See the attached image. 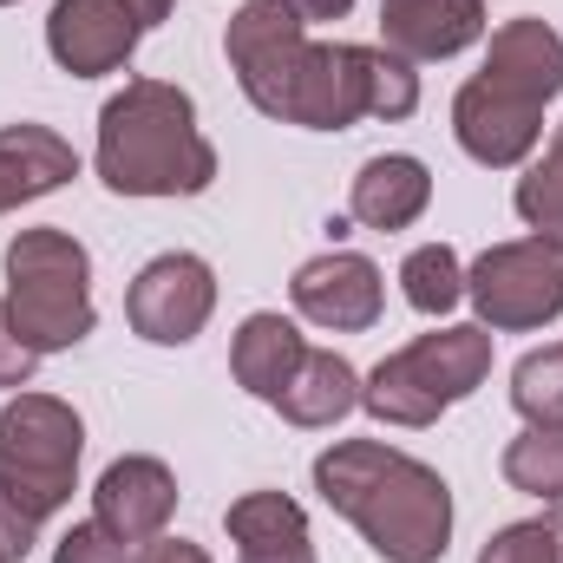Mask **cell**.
Here are the masks:
<instances>
[{
  "label": "cell",
  "instance_id": "obj_18",
  "mask_svg": "<svg viewBox=\"0 0 563 563\" xmlns=\"http://www.w3.org/2000/svg\"><path fill=\"white\" fill-rule=\"evenodd\" d=\"M426 203H432V170L420 157H407V151H380V157H367L354 170L347 210L367 230H413L426 217Z\"/></svg>",
  "mask_w": 563,
  "mask_h": 563
},
{
  "label": "cell",
  "instance_id": "obj_12",
  "mask_svg": "<svg viewBox=\"0 0 563 563\" xmlns=\"http://www.w3.org/2000/svg\"><path fill=\"white\" fill-rule=\"evenodd\" d=\"M452 139L459 151L472 157V164H485V170H518L538 139H544V112L538 106H518V99H505V92H492L478 73L459 86V99H452Z\"/></svg>",
  "mask_w": 563,
  "mask_h": 563
},
{
  "label": "cell",
  "instance_id": "obj_24",
  "mask_svg": "<svg viewBox=\"0 0 563 563\" xmlns=\"http://www.w3.org/2000/svg\"><path fill=\"white\" fill-rule=\"evenodd\" d=\"M511 407H518L531 426H558L563 420V341L525 354V361L511 367Z\"/></svg>",
  "mask_w": 563,
  "mask_h": 563
},
{
  "label": "cell",
  "instance_id": "obj_26",
  "mask_svg": "<svg viewBox=\"0 0 563 563\" xmlns=\"http://www.w3.org/2000/svg\"><path fill=\"white\" fill-rule=\"evenodd\" d=\"M53 563H132V544L112 538L99 518H86V525H73V531L53 544Z\"/></svg>",
  "mask_w": 563,
  "mask_h": 563
},
{
  "label": "cell",
  "instance_id": "obj_17",
  "mask_svg": "<svg viewBox=\"0 0 563 563\" xmlns=\"http://www.w3.org/2000/svg\"><path fill=\"white\" fill-rule=\"evenodd\" d=\"M223 531L236 544V563H314L308 511L288 492H243L223 511Z\"/></svg>",
  "mask_w": 563,
  "mask_h": 563
},
{
  "label": "cell",
  "instance_id": "obj_25",
  "mask_svg": "<svg viewBox=\"0 0 563 563\" xmlns=\"http://www.w3.org/2000/svg\"><path fill=\"white\" fill-rule=\"evenodd\" d=\"M478 563H563V505H551L544 518L505 525L498 538H485Z\"/></svg>",
  "mask_w": 563,
  "mask_h": 563
},
{
  "label": "cell",
  "instance_id": "obj_1",
  "mask_svg": "<svg viewBox=\"0 0 563 563\" xmlns=\"http://www.w3.org/2000/svg\"><path fill=\"white\" fill-rule=\"evenodd\" d=\"M314 492L387 563H439L452 551V485L387 439H334L314 459Z\"/></svg>",
  "mask_w": 563,
  "mask_h": 563
},
{
  "label": "cell",
  "instance_id": "obj_31",
  "mask_svg": "<svg viewBox=\"0 0 563 563\" xmlns=\"http://www.w3.org/2000/svg\"><path fill=\"white\" fill-rule=\"evenodd\" d=\"M125 7H132V20H139L144 33H151L157 20H170V0H125Z\"/></svg>",
  "mask_w": 563,
  "mask_h": 563
},
{
  "label": "cell",
  "instance_id": "obj_21",
  "mask_svg": "<svg viewBox=\"0 0 563 563\" xmlns=\"http://www.w3.org/2000/svg\"><path fill=\"white\" fill-rule=\"evenodd\" d=\"M505 485L525 498L563 505V420L558 426H525L505 445Z\"/></svg>",
  "mask_w": 563,
  "mask_h": 563
},
{
  "label": "cell",
  "instance_id": "obj_23",
  "mask_svg": "<svg viewBox=\"0 0 563 563\" xmlns=\"http://www.w3.org/2000/svg\"><path fill=\"white\" fill-rule=\"evenodd\" d=\"M511 203H518V217L531 223V236H544V243H558L563 250V125L551 132L544 157L518 177Z\"/></svg>",
  "mask_w": 563,
  "mask_h": 563
},
{
  "label": "cell",
  "instance_id": "obj_30",
  "mask_svg": "<svg viewBox=\"0 0 563 563\" xmlns=\"http://www.w3.org/2000/svg\"><path fill=\"white\" fill-rule=\"evenodd\" d=\"M301 20H347L354 13V0H288Z\"/></svg>",
  "mask_w": 563,
  "mask_h": 563
},
{
  "label": "cell",
  "instance_id": "obj_22",
  "mask_svg": "<svg viewBox=\"0 0 563 563\" xmlns=\"http://www.w3.org/2000/svg\"><path fill=\"white\" fill-rule=\"evenodd\" d=\"M400 288H407V308H420V314H452L459 301H465V263H459V250L452 243H420L407 263H400Z\"/></svg>",
  "mask_w": 563,
  "mask_h": 563
},
{
  "label": "cell",
  "instance_id": "obj_15",
  "mask_svg": "<svg viewBox=\"0 0 563 563\" xmlns=\"http://www.w3.org/2000/svg\"><path fill=\"white\" fill-rule=\"evenodd\" d=\"M485 0H380V46L407 66L452 59L485 40Z\"/></svg>",
  "mask_w": 563,
  "mask_h": 563
},
{
  "label": "cell",
  "instance_id": "obj_28",
  "mask_svg": "<svg viewBox=\"0 0 563 563\" xmlns=\"http://www.w3.org/2000/svg\"><path fill=\"white\" fill-rule=\"evenodd\" d=\"M33 544H40V518H33V511H26V505L0 485V558H7V563H26V551H33Z\"/></svg>",
  "mask_w": 563,
  "mask_h": 563
},
{
  "label": "cell",
  "instance_id": "obj_8",
  "mask_svg": "<svg viewBox=\"0 0 563 563\" xmlns=\"http://www.w3.org/2000/svg\"><path fill=\"white\" fill-rule=\"evenodd\" d=\"M301 53H308V20L288 0H243L236 20L223 26V59L263 119H282Z\"/></svg>",
  "mask_w": 563,
  "mask_h": 563
},
{
  "label": "cell",
  "instance_id": "obj_6",
  "mask_svg": "<svg viewBox=\"0 0 563 563\" xmlns=\"http://www.w3.org/2000/svg\"><path fill=\"white\" fill-rule=\"evenodd\" d=\"M86 426L59 394H13L0 407V485L46 525L79 492Z\"/></svg>",
  "mask_w": 563,
  "mask_h": 563
},
{
  "label": "cell",
  "instance_id": "obj_7",
  "mask_svg": "<svg viewBox=\"0 0 563 563\" xmlns=\"http://www.w3.org/2000/svg\"><path fill=\"white\" fill-rule=\"evenodd\" d=\"M465 301L478 308V328L492 334H531L563 314V250L544 236L492 243L465 269Z\"/></svg>",
  "mask_w": 563,
  "mask_h": 563
},
{
  "label": "cell",
  "instance_id": "obj_11",
  "mask_svg": "<svg viewBox=\"0 0 563 563\" xmlns=\"http://www.w3.org/2000/svg\"><path fill=\"white\" fill-rule=\"evenodd\" d=\"M139 40L144 26L132 20L125 0H53V13H46V53L73 79H106V73L132 66Z\"/></svg>",
  "mask_w": 563,
  "mask_h": 563
},
{
  "label": "cell",
  "instance_id": "obj_20",
  "mask_svg": "<svg viewBox=\"0 0 563 563\" xmlns=\"http://www.w3.org/2000/svg\"><path fill=\"white\" fill-rule=\"evenodd\" d=\"M301 354H308L301 328H295L288 314H269V308H263V314H250V321L236 328V341H230V374H236L243 394H256V400L276 407V394L295 380Z\"/></svg>",
  "mask_w": 563,
  "mask_h": 563
},
{
  "label": "cell",
  "instance_id": "obj_33",
  "mask_svg": "<svg viewBox=\"0 0 563 563\" xmlns=\"http://www.w3.org/2000/svg\"><path fill=\"white\" fill-rule=\"evenodd\" d=\"M0 563H7V558H0Z\"/></svg>",
  "mask_w": 563,
  "mask_h": 563
},
{
  "label": "cell",
  "instance_id": "obj_10",
  "mask_svg": "<svg viewBox=\"0 0 563 563\" xmlns=\"http://www.w3.org/2000/svg\"><path fill=\"white\" fill-rule=\"evenodd\" d=\"M288 301H295L301 321H314L328 334H367L380 321V308H387V282H380V269L367 256L328 250V256H314V263L295 269Z\"/></svg>",
  "mask_w": 563,
  "mask_h": 563
},
{
  "label": "cell",
  "instance_id": "obj_19",
  "mask_svg": "<svg viewBox=\"0 0 563 563\" xmlns=\"http://www.w3.org/2000/svg\"><path fill=\"white\" fill-rule=\"evenodd\" d=\"M354 407H361V374H354V361L334 354V347H308L301 367H295V380L276 394V413L288 426H301V432L341 426Z\"/></svg>",
  "mask_w": 563,
  "mask_h": 563
},
{
  "label": "cell",
  "instance_id": "obj_32",
  "mask_svg": "<svg viewBox=\"0 0 563 563\" xmlns=\"http://www.w3.org/2000/svg\"><path fill=\"white\" fill-rule=\"evenodd\" d=\"M0 7H13V0H0Z\"/></svg>",
  "mask_w": 563,
  "mask_h": 563
},
{
  "label": "cell",
  "instance_id": "obj_2",
  "mask_svg": "<svg viewBox=\"0 0 563 563\" xmlns=\"http://www.w3.org/2000/svg\"><path fill=\"white\" fill-rule=\"evenodd\" d=\"M99 184L119 197H203L217 184V144L197 132V106L170 79H125L99 112Z\"/></svg>",
  "mask_w": 563,
  "mask_h": 563
},
{
  "label": "cell",
  "instance_id": "obj_5",
  "mask_svg": "<svg viewBox=\"0 0 563 563\" xmlns=\"http://www.w3.org/2000/svg\"><path fill=\"white\" fill-rule=\"evenodd\" d=\"M492 374V328H432L420 341H407L400 354H387L367 380H361V407L380 426H407L420 432L432 426L445 407L472 400Z\"/></svg>",
  "mask_w": 563,
  "mask_h": 563
},
{
  "label": "cell",
  "instance_id": "obj_3",
  "mask_svg": "<svg viewBox=\"0 0 563 563\" xmlns=\"http://www.w3.org/2000/svg\"><path fill=\"white\" fill-rule=\"evenodd\" d=\"M420 112V73L387 53V46H354V40H308L282 125L301 132H354L361 119H413Z\"/></svg>",
  "mask_w": 563,
  "mask_h": 563
},
{
  "label": "cell",
  "instance_id": "obj_13",
  "mask_svg": "<svg viewBox=\"0 0 563 563\" xmlns=\"http://www.w3.org/2000/svg\"><path fill=\"white\" fill-rule=\"evenodd\" d=\"M170 511H177V478H170V465L151 459V452L112 459V465L99 472V485H92V518H99L112 538H125L132 551L151 544V538H164Z\"/></svg>",
  "mask_w": 563,
  "mask_h": 563
},
{
  "label": "cell",
  "instance_id": "obj_29",
  "mask_svg": "<svg viewBox=\"0 0 563 563\" xmlns=\"http://www.w3.org/2000/svg\"><path fill=\"white\" fill-rule=\"evenodd\" d=\"M132 563H210L203 544H190V538H151L132 551Z\"/></svg>",
  "mask_w": 563,
  "mask_h": 563
},
{
  "label": "cell",
  "instance_id": "obj_4",
  "mask_svg": "<svg viewBox=\"0 0 563 563\" xmlns=\"http://www.w3.org/2000/svg\"><path fill=\"white\" fill-rule=\"evenodd\" d=\"M7 314L33 354H66L92 334V256L66 230H20L7 243Z\"/></svg>",
  "mask_w": 563,
  "mask_h": 563
},
{
  "label": "cell",
  "instance_id": "obj_9",
  "mask_svg": "<svg viewBox=\"0 0 563 563\" xmlns=\"http://www.w3.org/2000/svg\"><path fill=\"white\" fill-rule=\"evenodd\" d=\"M217 314V276L203 256L190 250H170V256H151L132 288H125V321L132 334L151 347H184L203 334V321Z\"/></svg>",
  "mask_w": 563,
  "mask_h": 563
},
{
  "label": "cell",
  "instance_id": "obj_14",
  "mask_svg": "<svg viewBox=\"0 0 563 563\" xmlns=\"http://www.w3.org/2000/svg\"><path fill=\"white\" fill-rule=\"evenodd\" d=\"M478 79H485L492 92H505V99L544 112V106L563 92V33L551 26V20H538V13L505 20V26L485 40Z\"/></svg>",
  "mask_w": 563,
  "mask_h": 563
},
{
  "label": "cell",
  "instance_id": "obj_27",
  "mask_svg": "<svg viewBox=\"0 0 563 563\" xmlns=\"http://www.w3.org/2000/svg\"><path fill=\"white\" fill-rule=\"evenodd\" d=\"M33 367H40V354L20 341V328H13V314H7V295H0V387L26 394V387H33Z\"/></svg>",
  "mask_w": 563,
  "mask_h": 563
},
{
  "label": "cell",
  "instance_id": "obj_16",
  "mask_svg": "<svg viewBox=\"0 0 563 563\" xmlns=\"http://www.w3.org/2000/svg\"><path fill=\"white\" fill-rule=\"evenodd\" d=\"M73 177H79V151L59 139L53 125L20 119V125L0 132V217L20 210V203L53 197V190L73 184Z\"/></svg>",
  "mask_w": 563,
  "mask_h": 563
}]
</instances>
